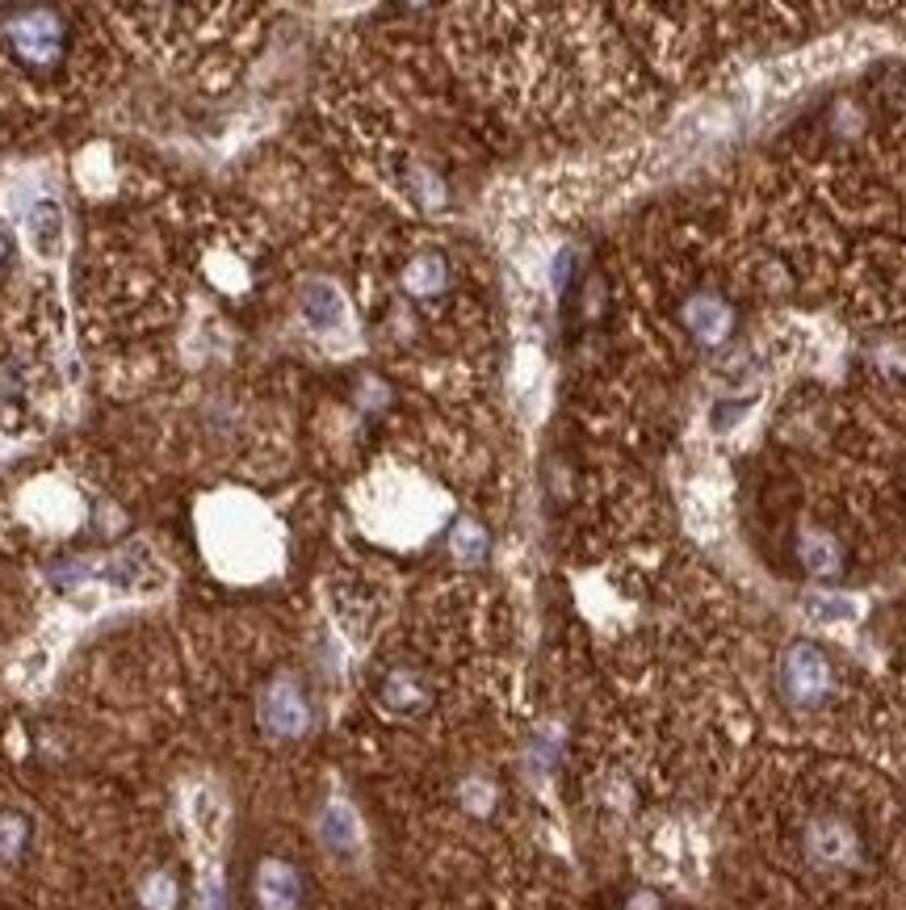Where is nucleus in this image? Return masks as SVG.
Listing matches in <instances>:
<instances>
[{
	"label": "nucleus",
	"mask_w": 906,
	"mask_h": 910,
	"mask_svg": "<svg viewBox=\"0 0 906 910\" xmlns=\"http://www.w3.org/2000/svg\"><path fill=\"white\" fill-rule=\"evenodd\" d=\"M449 546H453V554H458L462 562H479L487 554V533L479 525H470V520H462V525L453 529Z\"/></svg>",
	"instance_id": "obj_14"
},
{
	"label": "nucleus",
	"mask_w": 906,
	"mask_h": 910,
	"mask_svg": "<svg viewBox=\"0 0 906 910\" xmlns=\"http://www.w3.org/2000/svg\"><path fill=\"white\" fill-rule=\"evenodd\" d=\"M0 42L21 68L51 72L72 51V21L51 5H13L0 9Z\"/></svg>",
	"instance_id": "obj_1"
},
{
	"label": "nucleus",
	"mask_w": 906,
	"mask_h": 910,
	"mask_svg": "<svg viewBox=\"0 0 906 910\" xmlns=\"http://www.w3.org/2000/svg\"><path fill=\"white\" fill-rule=\"evenodd\" d=\"M802 848H806V860L814 864V869L839 873V869H856V864H860V856H865V839H860V831L852 827L848 818L814 814L806 822Z\"/></svg>",
	"instance_id": "obj_3"
},
{
	"label": "nucleus",
	"mask_w": 906,
	"mask_h": 910,
	"mask_svg": "<svg viewBox=\"0 0 906 910\" xmlns=\"http://www.w3.org/2000/svg\"><path fill=\"white\" fill-rule=\"evenodd\" d=\"M680 323L701 349H718V344H726L730 332H735V307H730V298H722L714 290H697V294L684 298Z\"/></svg>",
	"instance_id": "obj_5"
},
{
	"label": "nucleus",
	"mask_w": 906,
	"mask_h": 910,
	"mask_svg": "<svg viewBox=\"0 0 906 910\" xmlns=\"http://www.w3.org/2000/svg\"><path fill=\"white\" fill-rule=\"evenodd\" d=\"M5 265H9V240L0 235V269H5Z\"/></svg>",
	"instance_id": "obj_19"
},
{
	"label": "nucleus",
	"mask_w": 906,
	"mask_h": 910,
	"mask_svg": "<svg viewBox=\"0 0 906 910\" xmlns=\"http://www.w3.org/2000/svg\"><path fill=\"white\" fill-rule=\"evenodd\" d=\"M776 680H781V692H785L789 705L818 709L835 692V667L814 642H793L781 655V671H776Z\"/></svg>",
	"instance_id": "obj_2"
},
{
	"label": "nucleus",
	"mask_w": 906,
	"mask_h": 910,
	"mask_svg": "<svg viewBox=\"0 0 906 910\" xmlns=\"http://www.w3.org/2000/svg\"><path fill=\"white\" fill-rule=\"evenodd\" d=\"M139 898L147 910H177L181 902V885L172 873H151L143 885H139Z\"/></svg>",
	"instance_id": "obj_13"
},
{
	"label": "nucleus",
	"mask_w": 906,
	"mask_h": 910,
	"mask_svg": "<svg viewBox=\"0 0 906 910\" xmlns=\"http://www.w3.org/2000/svg\"><path fill=\"white\" fill-rule=\"evenodd\" d=\"M378 697H382V705L391 709V713H416V709H424V705H428V688H424V680L416 676V671L395 667L391 676L382 680Z\"/></svg>",
	"instance_id": "obj_7"
},
{
	"label": "nucleus",
	"mask_w": 906,
	"mask_h": 910,
	"mask_svg": "<svg viewBox=\"0 0 906 910\" xmlns=\"http://www.w3.org/2000/svg\"><path fill=\"white\" fill-rule=\"evenodd\" d=\"M462 797H466V806H470V810H479V814H483V810L491 806V801H495V793H491L487 780H470Z\"/></svg>",
	"instance_id": "obj_16"
},
{
	"label": "nucleus",
	"mask_w": 906,
	"mask_h": 910,
	"mask_svg": "<svg viewBox=\"0 0 906 910\" xmlns=\"http://www.w3.org/2000/svg\"><path fill=\"white\" fill-rule=\"evenodd\" d=\"M302 315H307V323H315V328H336L344 319V302L332 286H307L302 290Z\"/></svg>",
	"instance_id": "obj_10"
},
{
	"label": "nucleus",
	"mask_w": 906,
	"mask_h": 910,
	"mask_svg": "<svg viewBox=\"0 0 906 910\" xmlns=\"http://www.w3.org/2000/svg\"><path fill=\"white\" fill-rule=\"evenodd\" d=\"M449 281V269H445V256H437V252H428V256H416L412 265H407V273H403V286L412 290V294H437L441 286Z\"/></svg>",
	"instance_id": "obj_11"
},
{
	"label": "nucleus",
	"mask_w": 906,
	"mask_h": 910,
	"mask_svg": "<svg viewBox=\"0 0 906 910\" xmlns=\"http://www.w3.org/2000/svg\"><path fill=\"white\" fill-rule=\"evenodd\" d=\"M30 240H34V248L42 256H51L59 248V240H63V214H59L55 202H38L34 206V214H30Z\"/></svg>",
	"instance_id": "obj_12"
},
{
	"label": "nucleus",
	"mask_w": 906,
	"mask_h": 910,
	"mask_svg": "<svg viewBox=\"0 0 906 910\" xmlns=\"http://www.w3.org/2000/svg\"><path fill=\"white\" fill-rule=\"evenodd\" d=\"M797 554H802V567L818 579H831L844 571V550H839V541L831 533H806Z\"/></svg>",
	"instance_id": "obj_9"
},
{
	"label": "nucleus",
	"mask_w": 906,
	"mask_h": 910,
	"mask_svg": "<svg viewBox=\"0 0 906 910\" xmlns=\"http://www.w3.org/2000/svg\"><path fill=\"white\" fill-rule=\"evenodd\" d=\"M261 726L273 734V739H298L311 726V701L302 692L298 680L277 676L265 692H261Z\"/></svg>",
	"instance_id": "obj_4"
},
{
	"label": "nucleus",
	"mask_w": 906,
	"mask_h": 910,
	"mask_svg": "<svg viewBox=\"0 0 906 910\" xmlns=\"http://www.w3.org/2000/svg\"><path fill=\"white\" fill-rule=\"evenodd\" d=\"M26 818L21 814H0V860H17L26 848Z\"/></svg>",
	"instance_id": "obj_15"
},
{
	"label": "nucleus",
	"mask_w": 906,
	"mask_h": 910,
	"mask_svg": "<svg viewBox=\"0 0 906 910\" xmlns=\"http://www.w3.org/2000/svg\"><path fill=\"white\" fill-rule=\"evenodd\" d=\"M630 910H659V898L655 894H634L630 898Z\"/></svg>",
	"instance_id": "obj_18"
},
{
	"label": "nucleus",
	"mask_w": 906,
	"mask_h": 910,
	"mask_svg": "<svg viewBox=\"0 0 906 910\" xmlns=\"http://www.w3.org/2000/svg\"><path fill=\"white\" fill-rule=\"evenodd\" d=\"M252 890H256V906L261 910H298V902H302V881L294 873V864H286V860L256 864Z\"/></svg>",
	"instance_id": "obj_6"
},
{
	"label": "nucleus",
	"mask_w": 906,
	"mask_h": 910,
	"mask_svg": "<svg viewBox=\"0 0 906 910\" xmlns=\"http://www.w3.org/2000/svg\"><path fill=\"white\" fill-rule=\"evenodd\" d=\"M319 835H323V843H328L332 852H357L361 822H357V814L349 806H344V801H332V806L319 814Z\"/></svg>",
	"instance_id": "obj_8"
},
{
	"label": "nucleus",
	"mask_w": 906,
	"mask_h": 910,
	"mask_svg": "<svg viewBox=\"0 0 906 910\" xmlns=\"http://www.w3.org/2000/svg\"><path fill=\"white\" fill-rule=\"evenodd\" d=\"M198 910H223V890H219V881H214V877H206V885H202Z\"/></svg>",
	"instance_id": "obj_17"
}]
</instances>
